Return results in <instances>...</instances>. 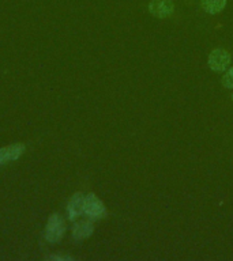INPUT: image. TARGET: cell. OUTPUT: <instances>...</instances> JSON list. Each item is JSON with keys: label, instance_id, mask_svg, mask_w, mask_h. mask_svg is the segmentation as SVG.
<instances>
[{"label": "cell", "instance_id": "1", "mask_svg": "<svg viewBox=\"0 0 233 261\" xmlns=\"http://www.w3.org/2000/svg\"><path fill=\"white\" fill-rule=\"evenodd\" d=\"M65 232V223L64 219L59 214H52L49 216L48 223L45 227V240L49 244H57L60 242Z\"/></svg>", "mask_w": 233, "mask_h": 261}, {"label": "cell", "instance_id": "2", "mask_svg": "<svg viewBox=\"0 0 233 261\" xmlns=\"http://www.w3.org/2000/svg\"><path fill=\"white\" fill-rule=\"evenodd\" d=\"M83 214L93 220L102 219V218L106 216V208L97 196L94 195V193H89V195L85 196Z\"/></svg>", "mask_w": 233, "mask_h": 261}, {"label": "cell", "instance_id": "3", "mask_svg": "<svg viewBox=\"0 0 233 261\" xmlns=\"http://www.w3.org/2000/svg\"><path fill=\"white\" fill-rule=\"evenodd\" d=\"M207 64L212 71L214 72H224L226 71L230 64V55L228 50L222 48H217L210 52L208 55Z\"/></svg>", "mask_w": 233, "mask_h": 261}, {"label": "cell", "instance_id": "4", "mask_svg": "<svg viewBox=\"0 0 233 261\" xmlns=\"http://www.w3.org/2000/svg\"><path fill=\"white\" fill-rule=\"evenodd\" d=\"M175 11V4L172 0H151L149 3V12L155 18H168Z\"/></svg>", "mask_w": 233, "mask_h": 261}, {"label": "cell", "instance_id": "5", "mask_svg": "<svg viewBox=\"0 0 233 261\" xmlns=\"http://www.w3.org/2000/svg\"><path fill=\"white\" fill-rule=\"evenodd\" d=\"M25 150H26V147L22 143H14V144L0 148V166L19 159L24 155Z\"/></svg>", "mask_w": 233, "mask_h": 261}, {"label": "cell", "instance_id": "6", "mask_svg": "<svg viewBox=\"0 0 233 261\" xmlns=\"http://www.w3.org/2000/svg\"><path fill=\"white\" fill-rule=\"evenodd\" d=\"M83 204H85V195L78 192L69 199L68 205H67V214H68L69 220L78 219L83 214Z\"/></svg>", "mask_w": 233, "mask_h": 261}, {"label": "cell", "instance_id": "7", "mask_svg": "<svg viewBox=\"0 0 233 261\" xmlns=\"http://www.w3.org/2000/svg\"><path fill=\"white\" fill-rule=\"evenodd\" d=\"M94 231V224L91 220H81L74 224L73 227V238L74 241H83L89 238Z\"/></svg>", "mask_w": 233, "mask_h": 261}, {"label": "cell", "instance_id": "8", "mask_svg": "<svg viewBox=\"0 0 233 261\" xmlns=\"http://www.w3.org/2000/svg\"><path fill=\"white\" fill-rule=\"evenodd\" d=\"M200 6L204 12L216 15L224 10L226 6V0H200Z\"/></svg>", "mask_w": 233, "mask_h": 261}, {"label": "cell", "instance_id": "9", "mask_svg": "<svg viewBox=\"0 0 233 261\" xmlns=\"http://www.w3.org/2000/svg\"><path fill=\"white\" fill-rule=\"evenodd\" d=\"M222 86H224L225 89H233V67L226 71L224 73V76H222Z\"/></svg>", "mask_w": 233, "mask_h": 261}, {"label": "cell", "instance_id": "10", "mask_svg": "<svg viewBox=\"0 0 233 261\" xmlns=\"http://www.w3.org/2000/svg\"><path fill=\"white\" fill-rule=\"evenodd\" d=\"M46 260H49V261H73L74 258L73 257H68V256H55V254H52V256L46 257Z\"/></svg>", "mask_w": 233, "mask_h": 261}, {"label": "cell", "instance_id": "11", "mask_svg": "<svg viewBox=\"0 0 233 261\" xmlns=\"http://www.w3.org/2000/svg\"><path fill=\"white\" fill-rule=\"evenodd\" d=\"M230 98H232V101H233V93H232V97H230Z\"/></svg>", "mask_w": 233, "mask_h": 261}]
</instances>
